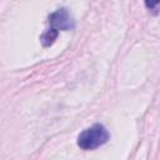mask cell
I'll list each match as a JSON object with an SVG mask.
<instances>
[{
    "instance_id": "cell-1",
    "label": "cell",
    "mask_w": 160,
    "mask_h": 160,
    "mask_svg": "<svg viewBox=\"0 0 160 160\" xmlns=\"http://www.w3.org/2000/svg\"><path fill=\"white\" fill-rule=\"evenodd\" d=\"M49 29L41 35L40 40L44 46H50L58 38L59 30H71L75 26L74 19L71 18L68 9L61 8L49 15Z\"/></svg>"
},
{
    "instance_id": "cell-2",
    "label": "cell",
    "mask_w": 160,
    "mask_h": 160,
    "mask_svg": "<svg viewBox=\"0 0 160 160\" xmlns=\"http://www.w3.org/2000/svg\"><path fill=\"white\" fill-rule=\"evenodd\" d=\"M109 139H110V134L106 130V128L101 124H95L79 134L78 145L82 150H94L106 144Z\"/></svg>"
},
{
    "instance_id": "cell-3",
    "label": "cell",
    "mask_w": 160,
    "mask_h": 160,
    "mask_svg": "<svg viewBox=\"0 0 160 160\" xmlns=\"http://www.w3.org/2000/svg\"><path fill=\"white\" fill-rule=\"evenodd\" d=\"M145 5H146V8H148L151 12H154V14L160 12V1H150V2L146 1Z\"/></svg>"
}]
</instances>
